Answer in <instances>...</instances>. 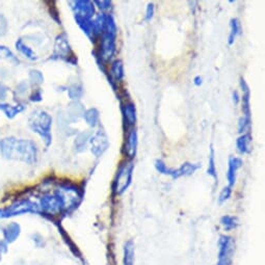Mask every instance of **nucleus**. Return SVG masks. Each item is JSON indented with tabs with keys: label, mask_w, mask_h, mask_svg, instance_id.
<instances>
[{
	"label": "nucleus",
	"mask_w": 265,
	"mask_h": 265,
	"mask_svg": "<svg viewBox=\"0 0 265 265\" xmlns=\"http://www.w3.org/2000/svg\"><path fill=\"white\" fill-rule=\"evenodd\" d=\"M0 153L6 160H20L33 165L37 160L36 145L30 140L14 136L4 137L0 141Z\"/></svg>",
	"instance_id": "obj_1"
},
{
	"label": "nucleus",
	"mask_w": 265,
	"mask_h": 265,
	"mask_svg": "<svg viewBox=\"0 0 265 265\" xmlns=\"http://www.w3.org/2000/svg\"><path fill=\"white\" fill-rule=\"evenodd\" d=\"M30 129L41 136L46 147H49L52 143L51 127L52 118L45 110H35L31 113L28 120Z\"/></svg>",
	"instance_id": "obj_2"
},
{
	"label": "nucleus",
	"mask_w": 265,
	"mask_h": 265,
	"mask_svg": "<svg viewBox=\"0 0 265 265\" xmlns=\"http://www.w3.org/2000/svg\"><path fill=\"white\" fill-rule=\"evenodd\" d=\"M116 39H117V25L111 15H106L102 39L100 45V57L104 61L112 58L116 52Z\"/></svg>",
	"instance_id": "obj_3"
},
{
	"label": "nucleus",
	"mask_w": 265,
	"mask_h": 265,
	"mask_svg": "<svg viewBox=\"0 0 265 265\" xmlns=\"http://www.w3.org/2000/svg\"><path fill=\"white\" fill-rule=\"evenodd\" d=\"M133 169H134V165H133L132 160L125 161L120 166L117 176H116V179L112 184L113 195L121 196L126 191H127V188L129 187L132 181Z\"/></svg>",
	"instance_id": "obj_4"
},
{
	"label": "nucleus",
	"mask_w": 265,
	"mask_h": 265,
	"mask_svg": "<svg viewBox=\"0 0 265 265\" xmlns=\"http://www.w3.org/2000/svg\"><path fill=\"white\" fill-rule=\"evenodd\" d=\"M40 207L29 200H21L6 208L0 209V219H7L25 213H40Z\"/></svg>",
	"instance_id": "obj_5"
},
{
	"label": "nucleus",
	"mask_w": 265,
	"mask_h": 265,
	"mask_svg": "<svg viewBox=\"0 0 265 265\" xmlns=\"http://www.w3.org/2000/svg\"><path fill=\"white\" fill-rule=\"evenodd\" d=\"M55 194L58 195L64 203L65 211L76 207L81 201L82 194L79 189L73 184H61L59 188L55 191Z\"/></svg>",
	"instance_id": "obj_6"
},
{
	"label": "nucleus",
	"mask_w": 265,
	"mask_h": 265,
	"mask_svg": "<svg viewBox=\"0 0 265 265\" xmlns=\"http://www.w3.org/2000/svg\"><path fill=\"white\" fill-rule=\"evenodd\" d=\"M218 246L219 253L217 265H232L235 251L234 239L229 235H221Z\"/></svg>",
	"instance_id": "obj_7"
},
{
	"label": "nucleus",
	"mask_w": 265,
	"mask_h": 265,
	"mask_svg": "<svg viewBox=\"0 0 265 265\" xmlns=\"http://www.w3.org/2000/svg\"><path fill=\"white\" fill-rule=\"evenodd\" d=\"M51 57L53 59H64L73 65L77 64V59L75 57L72 49L69 45L66 34H60L56 37L54 51Z\"/></svg>",
	"instance_id": "obj_8"
},
{
	"label": "nucleus",
	"mask_w": 265,
	"mask_h": 265,
	"mask_svg": "<svg viewBox=\"0 0 265 265\" xmlns=\"http://www.w3.org/2000/svg\"><path fill=\"white\" fill-rule=\"evenodd\" d=\"M40 210L50 216H57V214L65 211L64 203L58 195L55 193L53 195L43 196L40 200Z\"/></svg>",
	"instance_id": "obj_9"
},
{
	"label": "nucleus",
	"mask_w": 265,
	"mask_h": 265,
	"mask_svg": "<svg viewBox=\"0 0 265 265\" xmlns=\"http://www.w3.org/2000/svg\"><path fill=\"white\" fill-rule=\"evenodd\" d=\"M90 144L92 153L96 157H100L109 147L108 137L102 130H99L97 133L92 135Z\"/></svg>",
	"instance_id": "obj_10"
},
{
	"label": "nucleus",
	"mask_w": 265,
	"mask_h": 265,
	"mask_svg": "<svg viewBox=\"0 0 265 265\" xmlns=\"http://www.w3.org/2000/svg\"><path fill=\"white\" fill-rule=\"evenodd\" d=\"M199 168H200V165H198V163H192V162H185L179 169H177V170L170 169L167 166L165 168V170H163L162 175L165 174L167 176L172 177L173 179H178V178H180V177H183V176L193 175Z\"/></svg>",
	"instance_id": "obj_11"
},
{
	"label": "nucleus",
	"mask_w": 265,
	"mask_h": 265,
	"mask_svg": "<svg viewBox=\"0 0 265 265\" xmlns=\"http://www.w3.org/2000/svg\"><path fill=\"white\" fill-rule=\"evenodd\" d=\"M74 6L72 8L75 10V15L83 17L86 19H91L95 14L94 2L88 1V0H77V1L72 2Z\"/></svg>",
	"instance_id": "obj_12"
},
{
	"label": "nucleus",
	"mask_w": 265,
	"mask_h": 265,
	"mask_svg": "<svg viewBox=\"0 0 265 265\" xmlns=\"http://www.w3.org/2000/svg\"><path fill=\"white\" fill-rule=\"evenodd\" d=\"M137 149V132L135 129H130L128 131L127 136H126V141L124 145V153L130 160L135 157Z\"/></svg>",
	"instance_id": "obj_13"
},
{
	"label": "nucleus",
	"mask_w": 265,
	"mask_h": 265,
	"mask_svg": "<svg viewBox=\"0 0 265 265\" xmlns=\"http://www.w3.org/2000/svg\"><path fill=\"white\" fill-rule=\"evenodd\" d=\"M244 165L243 159L239 157H230L229 158V167H228V173H227V180H228V183L230 187L234 186L236 182V176H237V171L241 169Z\"/></svg>",
	"instance_id": "obj_14"
},
{
	"label": "nucleus",
	"mask_w": 265,
	"mask_h": 265,
	"mask_svg": "<svg viewBox=\"0 0 265 265\" xmlns=\"http://www.w3.org/2000/svg\"><path fill=\"white\" fill-rule=\"evenodd\" d=\"M2 233L4 237V242L6 244H12V243H15L18 239V237L20 236L21 227L18 223H10L4 227Z\"/></svg>",
	"instance_id": "obj_15"
},
{
	"label": "nucleus",
	"mask_w": 265,
	"mask_h": 265,
	"mask_svg": "<svg viewBox=\"0 0 265 265\" xmlns=\"http://www.w3.org/2000/svg\"><path fill=\"white\" fill-rule=\"evenodd\" d=\"M122 112H123V119L124 123L127 127H133L136 123V108L133 103L126 102L122 105Z\"/></svg>",
	"instance_id": "obj_16"
},
{
	"label": "nucleus",
	"mask_w": 265,
	"mask_h": 265,
	"mask_svg": "<svg viewBox=\"0 0 265 265\" xmlns=\"http://www.w3.org/2000/svg\"><path fill=\"white\" fill-rule=\"evenodd\" d=\"M123 265H135V249L132 241H128L124 245Z\"/></svg>",
	"instance_id": "obj_17"
},
{
	"label": "nucleus",
	"mask_w": 265,
	"mask_h": 265,
	"mask_svg": "<svg viewBox=\"0 0 265 265\" xmlns=\"http://www.w3.org/2000/svg\"><path fill=\"white\" fill-rule=\"evenodd\" d=\"M241 86L243 90V98L241 100L243 101V112H244V117L251 119V105H250V88L247 82L245 81L244 78H241Z\"/></svg>",
	"instance_id": "obj_18"
},
{
	"label": "nucleus",
	"mask_w": 265,
	"mask_h": 265,
	"mask_svg": "<svg viewBox=\"0 0 265 265\" xmlns=\"http://www.w3.org/2000/svg\"><path fill=\"white\" fill-rule=\"evenodd\" d=\"M251 142L252 136L250 134H243L239 136L236 141V147L239 154H248L251 152Z\"/></svg>",
	"instance_id": "obj_19"
},
{
	"label": "nucleus",
	"mask_w": 265,
	"mask_h": 265,
	"mask_svg": "<svg viewBox=\"0 0 265 265\" xmlns=\"http://www.w3.org/2000/svg\"><path fill=\"white\" fill-rule=\"evenodd\" d=\"M24 106L22 104H17V105H9L6 103H0V110H1L6 118L12 119L15 118L17 115H19L20 112L24 110Z\"/></svg>",
	"instance_id": "obj_20"
},
{
	"label": "nucleus",
	"mask_w": 265,
	"mask_h": 265,
	"mask_svg": "<svg viewBox=\"0 0 265 265\" xmlns=\"http://www.w3.org/2000/svg\"><path fill=\"white\" fill-rule=\"evenodd\" d=\"M91 137H92V134L90 132H82V133L78 134V136L76 137V140H75V143H74L76 152L80 153V152H83V151L86 150L87 145L90 144Z\"/></svg>",
	"instance_id": "obj_21"
},
{
	"label": "nucleus",
	"mask_w": 265,
	"mask_h": 265,
	"mask_svg": "<svg viewBox=\"0 0 265 265\" xmlns=\"http://www.w3.org/2000/svg\"><path fill=\"white\" fill-rule=\"evenodd\" d=\"M99 118H100L99 111L96 108H90V109L85 110L83 113L84 121L86 122V124L88 126H91V127H93V128H95L98 126Z\"/></svg>",
	"instance_id": "obj_22"
},
{
	"label": "nucleus",
	"mask_w": 265,
	"mask_h": 265,
	"mask_svg": "<svg viewBox=\"0 0 265 265\" xmlns=\"http://www.w3.org/2000/svg\"><path fill=\"white\" fill-rule=\"evenodd\" d=\"M220 223L223 226L224 230L227 232H230V231L236 229L239 225L238 219L234 216H224L221 218Z\"/></svg>",
	"instance_id": "obj_23"
},
{
	"label": "nucleus",
	"mask_w": 265,
	"mask_h": 265,
	"mask_svg": "<svg viewBox=\"0 0 265 265\" xmlns=\"http://www.w3.org/2000/svg\"><path fill=\"white\" fill-rule=\"evenodd\" d=\"M111 77L115 79L117 82L121 81L124 77V66L123 61L121 59H117L112 62L111 70H110Z\"/></svg>",
	"instance_id": "obj_24"
},
{
	"label": "nucleus",
	"mask_w": 265,
	"mask_h": 265,
	"mask_svg": "<svg viewBox=\"0 0 265 265\" xmlns=\"http://www.w3.org/2000/svg\"><path fill=\"white\" fill-rule=\"evenodd\" d=\"M16 48L20 53H22L25 57L28 58L29 60H36L37 59V56L34 53L33 50L31 48H29L27 45H25L22 39H20L16 42Z\"/></svg>",
	"instance_id": "obj_25"
},
{
	"label": "nucleus",
	"mask_w": 265,
	"mask_h": 265,
	"mask_svg": "<svg viewBox=\"0 0 265 265\" xmlns=\"http://www.w3.org/2000/svg\"><path fill=\"white\" fill-rule=\"evenodd\" d=\"M84 111L85 110H84L83 106L79 102H73L69 106L68 115L72 121H77L80 117H83Z\"/></svg>",
	"instance_id": "obj_26"
},
{
	"label": "nucleus",
	"mask_w": 265,
	"mask_h": 265,
	"mask_svg": "<svg viewBox=\"0 0 265 265\" xmlns=\"http://www.w3.org/2000/svg\"><path fill=\"white\" fill-rule=\"evenodd\" d=\"M242 33V26L241 22L238 21V19L233 18L230 21V34H229V40L228 43L229 45H232L236 39V36Z\"/></svg>",
	"instance_id": "obj_27"
},
{
	"label": "nucleus",
	"mask_w": 265,
	"mask_h": 265,
	"mask_svg": "<svg viewBox=\"0 0 265 265\" xmlns=\"http://www.w3.org/2000/svg\"><path fill=\"white\" fill-rule=\"evenodd\" d=\"M207 174L211 176L212 178L218 181V171L216 167V157H214V149L211 146L210 147V154H209V165H208V170Z\"/></svg>",
	"instance_id": "obj_28"
},
{
	"label": "nucleus",
	"mask_w": 265,
	"mask_h": 265,
	"mask_svg": "<svg viewBox=\"0 0 265 265\" xmlns=\"http://www.w3.org/2000/svg\"><path fill=\"white\" fill-rule=\"evenodd\" d=\"M8 59L15 64H19V59L5 46H0V59Z\"/></svg>",
	"instance_id": "obj_29"
},
{
	"label": "nucleus",
	"mask_w": 265,
	"mask_h": 265,
	"mask_svg": "<svg viewBox=\"0 0 265 265\" xmlns=\"http://www.w3.org/2000/svg\"><path fill=\"white\" fill-rule=\"evenodd\" d=\"M68 94H69V97L71 99H73V100H78L83 95V88H82L81 85L74 84V85H72V86L69 87Z\"/></svg>",
	"instance_id": "obj_30"
},
{
	"label": "nucleus",
	"mask_w": 265,
	"mask_h": 265,
	"mask_svg": "<svg viewBox=\"0 0 265 265\" xmlns=\"http://www.w3.org/2000/svg\"><path fill=\"white\" fill-rule=\"evenodd\" d=\"M231 195H232V187H230V186L224 187L222 189L220 196H219V204H221V205L224 204L225 202H227L230 199Z\"/></svg>",
	"instance_id": "obj_31"
},
{
	"label": "nucleus",
	"mask_w": 265,
	"mask_h": 265,
	"mask_svg": "<svg viewBox=\"0 0 265 265\" xmlns=\"http://www.w3.org/2000/svg\"><path fill=\"white\" fill-rule=\"evenodd\" d=\"M29 79L32 84H41L44 81V76L40 71L31 70L29 72Z\"/></svg>",
	"instance_id": "obj_32"
},
{
	"label": "nucleus",
	"mask_w": 265,
	"mask_h": 265,
	"mask_svg": "<svg viewBox=\"0 0 265 265\" xmlns=\"http://www.w3.org/2000/svg\"><path fill=\"white\" fill-rule=\"evenodd\" d=\"M250 124H251V119L242 117L238 121V132L239 133L246 132V130L250 127Z\"/></svg>",
	"instance_id": "obj_33"
},
{
	"label": "nucleus",
	"mask_w": 265,
	"mask_h": 265,
	"mask_svg": "<svg viewBox=\"0 0 265 265\" xmlns=\"http://www.w3.org/2000/svg\"><path fill=\"white\" fill-rule=\"evenodd\" d=\"M154 11H155L154 4L153 3H149L148 6H147V9H146L145 20L146 21H151V20H152V18L154 17Z\"/></svg>",
	"instance_id": "obj_34"
},
{
	"label": "nucleus",
	"mask_w": 265,
	"mask_h": 265,
	"mask_svg": "<svg viewBox=\"0 0 265 265\" xmlns=\"http://www.w3.org/2000/svg\"><path fill=\"white\" fill-rule=\"evenodd\" d=\"M94 3H96L99 6V8H101L102 10H106L111 7V1H108V0H101V1L96 0V1H94Z\"/></svg>",
	"instance_id": "obj_35"
},
{
	"label": "nucleus",
	"mask_w": 265,
	"mask_h": 265,
	"mask_svg": "<svg viewBox=\"0 0 265 265\" xmlns=\"http://www.w3.org/2000/svg\"><path fill=\"white\" fill-rule=\"evenodd\" d=\"M8 92V87L4 85L2 82H0V101H3L6 99Z\"/></svg>",
	"instance_id": "obj_36"
},
{
	"label": "nucleus",
	"mask_w": 265,
	"mask_h": 265,
	"mask_svg": "<svg viewBox=\"0 0 265 265\" xmlns=\"http://www.w3.org/2000/svg\"><path fill=\"white\" fill-rule=\"evenodd\" d=\"M42 93L40 90H36L31 96H30V101H34V102H40V101H42Z\"/></svg>",
	"instance_id": "obj_37"
},
{
	"label": "nucleus",
	"mask_w": 265,
	"mask_h": 265,
	"mask_svg": "<svg viewBox=\"0 0 265 265\" xmlns=\"http://www.w3.org/2000/svg\"><path fill=\"white\" fill-rule=\"evenodd\" d=\"M2 25L3 26H7V24H6V20L3 16L0 15V34H4L6 32V30H4L2 28Z\"/></svg>",
	"instance_id": "obj_38"
},
{
	"label": "nucleus",
	"mask_w": 265,
	"mask_h": 265,
	"mask_svg": "<svg viewBox=\"0 0 265 265\" xmlns=\"http://www.w3.org/2000/svg\"><path fill=\"white\" fill-rule=\"evenodd\" d=\"M7 252V244L4 241H0V254L6 253Z\"/></svg>",
	"instance_id": "obj_39"
},
{
	"label": "nucleus",
	"mask_w": 265,
	"mask_h": 265,
	"mask_svg": "<svg viewBox=\"0 0 265 265\" xmlns=\"http://www.w3.org/2000/svg\"><path fill=\"white\" fill-rule=\"evenodd\" d=\"M233 101H234V104H238L239 101H241V97H239L237 91L233 92Z\"/></svg>",
	"instance_id": "obj_40"
},
{
	"label": "nucleus",
	"mask_w": 265,
	"mask_h": 265,
	"mask_svg": "<svg viewBox=\"0 0 265 265\" xmlns=\"http://www.w3.org/2000/svg\"><path fill=\"white\" fill-rule=\"evenodd\" d=\"M202 82H203V78H202L201 76H197V77L195 78V84H196V85H201Z\"/></svg>",
	"instance_id": "obj_41"
},
{
	"label": "nucleus",
	"mask_w": 265,
	"mask_h": 265,
	"mask_svg": "<svg viewBox=\"0 0 265 265\" xmlns=\"http://www.w3.org/2000/svg\"><path fill=\"white\" fill-rule=\"evenodd\" d=\"M1 260H2V256H1V254H0V262H1Z\"/></svg>",
	"instance_id": "obj_42"
}]
</instances>
